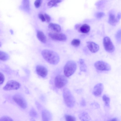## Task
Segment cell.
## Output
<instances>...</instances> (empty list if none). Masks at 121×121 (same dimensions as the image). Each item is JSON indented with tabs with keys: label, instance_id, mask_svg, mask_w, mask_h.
I'll return each mask as SVG.
<instances>
[{
	"label": "cell",
	"instance_id": "1",
	"mask_svg": "<svg viewBox=\"0 0 121 121\" xmlns=\"http://www.w3.org/2000/svg\"><path fill=\"white\" fill-rule=\"evenodd\" d=\"M41 54L44 59L50 64L56 65L59 61L60 58L59 55L53 51L44 49L42 51Z\"/></svg>",
	"mask_w": 121,
	"mask_h": 121
},
{
	"label": "cell",
	"instance_id": "2",
	"mask_svg": "<svg viewBox=\"0 0 121 121\" xmlns=\"http://www.w3.org/2000/svg\"><path fill=\"white\" fill-rule=\"evenodd\" d=\"M63 96L66 106L70 108L73 107L75 104V100L73 96L68 89L67 88H64Z\"/></svg>",
	"mask_w": 121,
	"mask_h": 121
},
{
	"label": "cell",
	"instance_id": "3",
	"mask_svg": "<svg viewBox=\"0 0 121 121\" xmlns=\"http://www.w3.org/2000/svg\"><path fill=\"white\" fill-rule=\"evenodd\" d=\"M77 68L76 63L73 60L68 61L64 68V72L65 76L69 77L73 74Z\"/></svg>",
	"mask_w": 121,
	"mask_h": 121
},
{
	"label": "cell",
	"instance_id": "4",
	"mask_svg": "<svg viewBox=\"0 0 121 121\" xmlns=\"http://www.w3.org/2000/svg\"><path fill=\"white\" fill-rule=\"evenodd\" d=\"M68 81L66 77L63 75L57 76L55 80V84L56 87L60 88L64 86L68 83Z\"/></svg>",
	"mask_w": 121,
	"mask_h": 121
},
{
	"label": "cell",
	"instance_id": "5",
	"mask_svg": "<svg viewBox=\"0 0 121 121\" xmlns=\"http://www.w3.org/2000/svg\"><path fill=\"white\" fill-rule=\"evenodd\" d=\"M103 44L105 50L108 52L111 53L113 52L115 49L114 46L110 38L106 36L104 38Z\"/></svg>",
	"mask_w": 121,
	"mask_h": 121
},
{
	"label": "cell",
	"instance_id": "6",
	"mask_svg": "<svg viewBox=\"0 0 121 121\" xmlns=\"http://www.w3.org/2000/svg\"><path fill=\"white\" fill-rule=\"evenodd\" d=\"M13 99L15 102L22 108L25 109L27 108V102L21 95L19 94H15L13 96Z\"/></svg>",
	"mask_w": 121,
	"mask_h": 121
},
{
	"label": "cell",
	"instance_id": "7",
	"mask_svg": "<svg viewBox=\"0 0 121 121\" xmlns=\"http://www.w3.org/2000/svg\"><path fill=\"white\" fill-rule=\"evenodd\" d=\"M94 66L97 70L100 71H109L111 69L110 65L108 63L101 60L96 61Z\"/></svg>",
	"mask_w": 121,
	"mask_h": 121
},
{
	"label": "cell",
	"instance_id": "8",
	"mask_svg": "<svg viewBox=\"0 0 121 121\" xmlns=\"http://www.w3.org/2000/svg\"><path fill=\"white\" fill-rule=\"evenodd\" d=\"M20 86V84L18 82L13 80L8 81L3 87L4 90L5 91L17 90Z\"/></svg>",
	"mask_w": 121,
	"mask_h": 121
},
{
	"label": "cell",
	"instance_id": "9",
	"mask_svg": "<svg viewBox=\"0 0 121 121\" xmlns=\"http://www.w3.org/2000/svg\"><path fill=\"white\" fill-rule=\"evenodd\" d=\"M48 36L51 39L60 41H64L67 39L66 35L62 33L50 32L48 34Z\"/></svg>",
	"mask_w": 121,
	"mask_h": 121
},
{
	"label": "cell",
	"instance_id": "10",
	"mask_svg": "<svg viewBox=\"0 0 121 121\" xmlns=\"http://www.w3.org/2000/svg\"><path fill=\"white\" fill-rule=\"evenodd\" d=\"M36 73L38 74L42 78L46 77L48 73L47 69L44 66L41 65H38L36 68Z\"/></svg>",
	"mask_w": 121,
	"mask_h": 121
},
{
	"label": "cell",
	"instance_id": "11",
	"mask_svg": "<svg viewBox=\"0 0 121 121\" xmlns=\"http://www.w3.org/2000/svg\"><path fill=\"white\" fill-rule=\"evenodd\" d=\"M104 89L103 85L101 83H99L96 85L94 87L93 91V95L95 96H100Z\"/></svg>",
	"mask_w": 121,
	"mask_h": 121
},
{
	"label": "cell",
	"instance_id": "12",
	"mask_svg": "<svg viewBox=\"0 0 121 121\" xmlns=\"http://www.w3.org/2000/svg\"><path fill=\"white\" fill-rule=\"evenodd\" d=\"M87 46L90 51L92 53L97 52L99 49V46L95 42L88 41L86 42Z\"/></svg>",
	"mask_w": 121,
	"mask_h": 121
},
{
	"label": "cell",
	"instance_id": "13",
	"mask_svg": "<svg viewBox=\"0 0 121 121\" xmlns=\"http://www.w3.org/2000/svg\"><path fill=\"white\" fill-rule=\"evenodd\" d=\"M42 115L43 121H50L52 119V115L51 113L47 110H44L42 111Z\"/></svg>",
	"mask_w": 121,
	"mask_h": 121
},
{
	"label": "cell",
	"instance_id": "14",
	"mask_svg": "<svg viewBox=\"0 0 121 121\" xmlns=\"http://www.w3.org/2000/svg\"><path fill=\"white\" fill-rule=\"evenodd\" d=\"M37 36L39 40L41 42L45 43L47 41V38L44 33L40 30L37 31Z\"/></svg>",
	"mask_w": 121,
	"mask_h": 121
},
{
	"label": "cell",
	"instance_id": "15",
	"mask_svg": "<svg viewBox=\"0 0 121 121\" xmlns=\"http://www.w3.org/2000/svg\"><path fill=\"white\" fill-rule=\"evenodd\" d=\"M119 19V17H116L114 14H111L109 15L108 23L111 25L115 26L118 22Z\"/></svg>",
	"mask_w": 121,
	"mask_h": 121
},
{
	"label": "cell",
	"instance_id": "16",
	"mask_svg": "<svg viewBox=\"0 0 121 121\" xmlns=\"http://www.w3.org/2000/svg\"><path fill=\"white\" fill-rule=\"evenodd\" d=\"M50 30L56 32H59L61 30V27L59 25L53 23H50L48 26Z\"/></svg>",
	"mask_w": 121,
	"mask_h": 121
},
{
	"label": "cell",
	"instance_id": "17",
	"mask_svg": "<svg viewBox=\"0 0 121 121\" xmlns=\"http://www.w3.org/2000/svg\"><path fill=\"white\" fill-rule=\"evenodd\" d=\"M78 116L79 119L82 121H89L91 119L88 114L85 112L80 113Z\"/></svg>",
	"mask_w": 121,
	"mask_h": 121
},
{
	"label": "cell",
	"instance_id": "18",
	"mask_svg": "<svg viewBox=\"0 0 121 121\" xmlns=\"http://www.w3.org/2000/svg\"><path fill=\"white\" fill-rule=\"evenodd\" d=\"M90 29V27L89 25L86 24H84L80 27L78 30L82 33H86L89 31Z\"/></svg>",
	"mask_w": 121,
	"mask_h": 121
},
{
	"label": "cell",
	"instance_id": "19",
	"mask_svg": "<svg viewBox=\"0 0 121 121\" xmlns=\"http://www.w3.org/2000/svg\"><path fill=\"white\" fill-rule=\"evenodd\" d=\"M9 55L6 52L0 51V60L3 61H6L9 58Z\"/></svg>",
	"mask_w": 121,
	"mask_h": 121
},
{
	"label": "cell",
	"instance_id": "20",
	"mask_svg": "<svg viewBox=\"0 0 121 121\" xmlns=\"http://www.w3.org/2000/svg\"><path fill=\"white\" fill-rule=\"evenodd\" d=\"M22 9L26 10L30 9V1L29 0H22Z\"/></svg>",
	"mask_w": 121,
	"mask_h": 121
},
{
	"label": "cell",
	"instance_id": "21",
	"mask_svg": "<svg viewBox=\"0 0 121 121\" xmlns=\"http://www.w3.org/2000/svg\"><path fill=\"white\" fill-rule=\"evenodd\" d=\"M80 69L81 71L85 72L86 70L87 67L84 63V60L80 59L79 60Z\"/></svg>",
	"mask_w": 121,
	"mask_h": 121
},
{
	"label": "cell",
	"instance_id": "22",
	"mask_svg": "<svg viewBox=\"0 0 121 121\" xmlns=\"http://www.w3.org/2000/svg\"><path fill=\"white\" fill-rule=\"evenodd\" d=\"M61 1V0H51L47 4V5L50 7L57 5V4Z\"/></svg>",
	"mask_w": 121,
	"mask_h": 121
},
{
	"label": "cell",
	"instance_id": "23",
	"mask_svg": "<svg viewBox=\"0 0 121 121\" xmlns=\"http://www.w3.org/2000/svg\"><path fill=\"white\" fill-rule=\"evenodd\" d=\"M102 99L104 102L105 105L107 107H109L110 101L109 98L105 95H104L103 96Z\"/></svg>",
	"mask_w": 121,
	"mask_h": 121
},
{
	"label": "cell",
	"instance_id": "24",
	"mask_svg": "<svg viewBox=\"0 0 121 121\" xmlns=\"http://www.w3.org/2000/svg\"><path fill=\"white\" fill-rule=\"evenodd\" d=\"M80 40L78 39H73L71 42V45L75 47L78 46L80 45Z\"/></svg>",
	"mask_w": 121,
	"mask_h": 121
},
{
	"label": "cell",
	"instance_id": "25",
	"mask_svg": "<svg viewBox=\"0 0 121 121\" xmlns=\"http://www.w3.org/2000/svg\"><path fill=\"white\" fill-rule=\"evenodd\" d=\"M30 116L32 117L37 118L38 117L37 113L35 110L33 108H32L30 110Z\"/></svg>",
	"mask_w": 121,
	"mask_h": 121
},
{
	"label": "cell",
	"instance_id": "26",
	"mask_svg": "<svg viewBox=\"0 0 121 121\" xmlns=\"http://www.w3.org/2000/svg\"><path fill=\"white\" fill-rule=\"evenodd\" d=\"M65 117L66 120L68 121H76V118L74 116L68 115H65Z\"/></svg>",
	"mask_w": 121,
	"mask_h": 121
},
{
	"label": "cell",
	"instance_id": "27",
	"mask_svg": "<svg viewBox=\"0 0 121 121\" xmlns=\"http://www.w3.org/2000/svg\"><path fill=\"white\" fill-rule=\"evenodd\" d=\"M10 117L7 116H3L0 118V121H13Z\"/></svg>",
	"mask_w": 121,
	"mask_h": 121
},
{
	"label": "cell",
	"instance_id": "28",
	"mask_svg": "<svg viewBox=\"0 0 121 121\" xmlns=\"http://www.w3.org/2000/svg\"><path fill=\"white\" fill-rule=\"evenodd\" d=\"M42 0H35L34 4L36 8H38L40 6L42 3Z\"/></svg>",
	"mask_w": 121,
	"mask_h": 121
},
{
	"label": "cell",
	"instance_id": "29",
	"mask_svg": "<svg viewBox=\"0 0 121 121\" xmlns=\"http://www.w3.org/2000/svg\"><path fill=\"white\" fill-rule=\"evenodd\" d=\"M4 79L5 77L4 75L2 73L0 72V84L3 83Z\"/></svg>",
	"mask_w": 121,
	"mask_h": 121
},
{
	"label": "cell",
	"instance_id": "30",
	"mask_svg": "<svg viewBox=\"0 0 121 121\" xmlns=\"http://www.w3.org/2000/svg\"><path fill=\"white\" fill-rule=\"evenodd\" d=\"M121 30L118 31L116 35V39L118 41H121Z\"/></svg>",
	"mask_w": 121,
	"mask_h": 121
},
{
	"label": "cell",
	"instance_id": "31",
	"mask_svg": "<svg viewBox=\"0 0 121 121\" xmlns=\"http://www.w3.org/2000/svg\"><path fill=\"white\" fill-rule=\"evenodd\" d=\"M44 16L45 20V21L48 23L51 20V18L46 13L44 14Z\"/></svg>",
	"mask_w": 121,
	"mask_h": 121
},
{
	"label": "cell",
	"instance_id": "32",
	"mask_svg": "<svg viewBox=\"0 0 121 121\" xmlns=\"http://www.w3.org/2000/svg\"><path fill=\"white\" fill-rule=\"evenodd\" d=\"M80 105L82 107H84L86 106V102L84 98H82V99L80 102Z\"/></svg>",
	"mask_w": 121,
	"mask_h": 121
},
{
	"label": "cell",
	"instance_id": "33",
	"mask_svg": "<svg viewBox=\"0 0 121 121\" xmlns=\"http://www.w3.org/2000/svg\"><path fill=\"white\" fill-rule=\"evenodd\" d=\"M38 17L41 20L42 22L45 21V20L44 16L43 14H40L38 15Z\"/></svg>",
	"mask_w": 121,
	"mask_h": 121
},
{
	"label": "cell",
	"instance_id": "34",
	"mask_svg": "<svg viewBox=\"0 0 121 121\" xmlns=\"http://www.w3.org/2000/svg\"><path fill=\"white\" fill-rule=\"evenodd\" d=\"M91 105L95 106L96 108H100L99 105L97 103L94 102L91 104Z\"/></svg>",
	"mask_w": 121,
	"mask_h": 121
},
{
	"label": "cell",
	"instance_id": "35",
	"mask_svg": "<svg viewBox=\"0 0 121 121\" xmlns=\"http://www.w3.org/2000/svg\"><path fill=\"white\" fill-rule=\"evenodd\" d=\"M104 15V13H102L100 12L98 13L96 17L98 18H100L102 17Z\"/></svg>",
	"mask_w": 121,
	"mask_h": 121
},
{
	"label": "cell",
	"instance_id": "36",
	"mask_svg": "<svg viewBox=\"0 0 121 121\" xmlns=\"http://www.w3.org/2000/svg\"><path fill=\"white\" fill-rule=\"evenodd\" d=\"M110 120L111 121H118V120L116 118H114Z\"/></svg>",
	"mask_w": 121,
	"mask_h": 121
},
{
	"label": "cell",
	"instance_id": "37",
	"mask_svg": "<svg viewBox=\"0 0 121 121\" xmlns=\"http://www.w3.org/2000/svg\"><path fill=\"white\" fill-rule=\"evenodd\" d=\"M10 32L11 34H13V30H10Z\"/></svg>",
	"mask_w": 121,
	"mask_h": 121
},
{
	"label": "cell",
	"instance_id": "38",
	"mask_svg": "<svg viewBox=\"0 0 121 121\" xmlns=\"http://www.w3.org/2000/svg\"><path fill=\"white\" fill-rule=\"evenodd\" d=\"M1 46V43L0 42V47Z\"/></svg>",
	"mask_w": 121,
	"mask_h": 121
}]
</instances>
